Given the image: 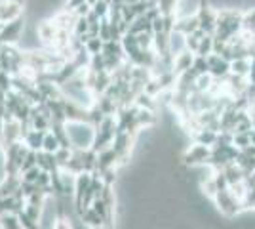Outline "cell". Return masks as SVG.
<instances>
[{"mask_svg":"<svg viewBox=\"0 0 255 229\" xmlns=\"http://www.w3.org/2000/svg\"><path fill=\"white\" fill-rule=\"evenodd\" d=\"M242 29H244L246 33H252V34H254V31H255V10L250 11V13H246V15H244V21H242Z\"/></svg>","mask_w":255,"mask_h":229,"instance_id":"cell-39","label":"cell"},{"mask_svg":"<svg viewBox=\"0 0 255 229\" xmlns=\"http://www.w3.org/2000/svg\"><path fill=\"white\" fill-rule=\"evenodd\" d=\"M248 82H250V84H255V61H252V71H250V75H248Z\"/></svg>","mask_w":255,"mask_h":229,"instance_id":"cell-50","label":"cell"},{"mask_svg":"<svg viewBox=\"0 0 255 229\" xmlns=\"http://www.w3.org/2000/svg\"><path fill=\"white\" fill-rule=\"evenodd\" d=\"M137 122H139V126H152V124L156 122L154 111L139 109V113H137Z\"/></svg>","mask_w":255,"mask_h":229,"instance_id":"cell-29","label":"cell"},{"mask_svg":"<svg viewBox=\"0 0 255 229\" xmlns=\"http://www.w3.org/2000/svg\"><path fill=\"white\" fill-rule=\"evenodd\" d=\"M103 46H105V40H101L99 36H92L86 42V50H88L90 55H97V54H103Z\"/></svg>","mask_w":255,"mask_h":229,"instance_id":"cell-26","label":"cell"},{"mask_svg":"<svg viewBox=\"0 0 255 229\" xmlns=\"http://www.w3.org/2000/svg\"><path fill=\"white\" fill-rule=\"evenodd\" d=\"M99 38H101V40H105V42H109V40H111V21H109V17L101 19V27H99Z\"/></svg>","mask_w":255,"mask_h":229,"instance_id":"cell-41","label":"cell"},{"mask_svg":"<svg viewBox=\"0 0 255 229\" xmlns=\"http://www.w3.org/2000/svg\"><path fill=\"white\" fill-rule=\"evenodd\" d=\"M86 2H88V4H90V6H94V4H96L97 0H86Z\"/></svg>","mask_w":255,"mask_h":229,"instance_id":"cell-53","label":"cell"},{"mask_svg":"<svg viewBox=\"0 0 255 229\" xmlns=\"http://www.w3.org/2000/svg\"><path fill=\"white\" fill-rule=\"evenodd\" d=\"M242 151H244L246 155H252V157H255V145L252 143V145H248V147H244Z\"/></svg>","mask_w":255,"mask_h":229,"instance_id":"cell-51","label":"cell"},{"mask_svg":"<svg viewBox=\"0 0 255 229\" xmlns=\"http://www.w3.org/2000/svg\"><path fill=\"white\" fill-rule=\"evenodd\" d=\"M17 218H19V222H21V228H23V229H40V226H38V222H34L32 218H29L25 210L17 214Z\"/></svg>","mask_w":255,"mask_h":229,"instance_id":"cell-36","label":"cell"},{"mask_svg":"<svg viewBox=\"0 0 255 229\" xmlns=\"http://www.w3.org/2000/svg\"><path fill=\"white\" fill-rule=\"evenodd\" d=\"M0 229H23L17 214H2L0 216Z\"/></svg>","mask_w":255,"mask_h":229,"instance_id":"cell-24","label":"cell"},{"mask_svg":"<svg viewBox=\"0 0 255 229\" xmlns=\"http://www.w3.org/2000/svg\"><path fill=\"white\" fill-rule=\"evenodd\" d=\"M198 29H200L198 15H187V17H183L179 21H175V29H173V31L189 36V34H192L194 31H198Z\"/></svg>","mask_w":255,"mask_h":229,"instance_id":"cell-13","label":"cell"},{"mask_svg":"<svg viewBox=\"0 0 255 229\" xmlns=\"http://www.w3.org/2000/svg\"><path fill=\"white\" fill-rule=\"evenodd\" d=\"M208 63H210V75L213 76V80H225L231 75V61H227L221 55H208Z\"/></svg>","mask_w":255,"mask_h":229,"instance_id":"cell-4","label":"cell"},{"mask_svg":"<svg viewBox=\"0 0 255 229\" xmlns=\"http://www.w3.org/2000/svg\"><path fill=\"white\" fill-rule=\"evenodd\" d=\"M94 229H113V228H109V226H101V228H94Z\"/></svg>","mask_w":255,"mask_h":229,"instance_id":"cell-54","label":"cell"},{"mask_svg":"<svg viewBox=\"0 0 255 229\" xmlns=\"http://www.w3.org/2000/svg\"><path fill=\"white\" fill-rule=\"evenodd\" d=\"M46 134H48V132L34 130V128H31V130H29V134L25 136L23 143H25V145H27L31 151H42V145H44V138H46Z\"/></svg>","mask_w":255,"mask_h":229,"instance_id":"cell-14","label":"cell"},{"mask_svg":"<svg viewBox=\"0 0 255 229\" xmlns=\"http://www.w3.org/2000/svg\"><path fill=\"white\" fill-rule=\"evenodd\" d=\"M250 138H252V143H254V145H255V130L250 132Z\"/></svg>","mask_w":255,"mask_h":229,"instance_id":"cell-52","label":"cell"},{"mask_svg":"<svg viewBox=\"0 0 255 229\" xmlns=\"http://www.w3.org/2000/svg\"><path fill=\"white\" fill-rule=\"evenodd\" d=\"M131 142H133V136L128 134V132H117L115 134L113 149L117 151L120 163H126L128 161V155H129V149H131Z\"/></svg>","mask_w":255,"mask_h":229,"instance_id":"cell-5","label":"cell"},{"mask_svg":"<svg viewBox=\"0 0 255 229\" xmlns=\"http://www.w3.org/2000/svg\"><path fill=\"white\" fill-rule=\"evenodd\" d=\"M213 199H215L217 207H219V210L223 212L225 216H236V214L244 208V205L233 195L231 189H221V191H217V193L213 195Z\"/></svg>","mask_w":255,"mask_h":229,"instance_id":"cell-2","label":"cell"},{"mask_svg":"<svg viewBox=\"0 0 255 229\" xmlns=\"http://www.w3.org/2000/svg\"><path fill=\"white\" fill-rule=\"evenodd\" d=\"M236 164L242 168V172L246 174V178H248V176H252L255 172V157L246 155L244 151L240 153V157L236 159Z\"/></svg>","mask_w":255,"mask_h":229,"instance_id":"cell-20","label":"cell"},{"mask_svg":"<svg viewBox=\"0 0 255 229\" xmlns=\"http://www.w3.org/2000/svg\"><path fill=\"white\" fill-rule=\"evenodd\" d=\"M36 159H38V166H40L42 170H46V172H57V170H59L55 153L36 151Z\"/></svg>","mask_w":255,"mask_h":229,"instance_id":"cell-15","label":"cell"},{"mask_svg":"<svg viewBox=\"0 0 255 229\" xmlns=\"http://www.w3.org/2000/svg\"><path fill=\"white\" fill-rule=\"evenodd\" d=\"M63 170H67V172H71V174H75V176L86 172L84 164L80 163V159H78V157H75V155H73V157H71V161L63 166Z\"/></svg>","mask_w":255,"mask_h":229,"instance_id":"cell-31","label":"cell"},{"mask_svg":"<svg viewBox=\"0 0 255 229\" xmlns=\"http://www.w3.org/2000/svg\"><path fill=\"white\" fill-rule=\"evenodd\" d=\"M78 216H80V220L84 222V224L88 226V228H92V229H94V228H101V226H105V220L101 218V216H99V214H97V212H96V210H94L92 207H88L86 210H82V212H80Z\"/></svg>","mask_w":255,"mask_h":229,"instance_id":"cell-18","label":"cell"},{"mask_svg":"<svg viewBox=\"0 0 255 229\" xmlns=\"http://www.w3.org/2000/svg\"><path fill=\"white\" fill-rule=\"evenodd\" d=\"M99 174H101V180H103V184L105 186H115V168H107V170H99Z\"/></svg>","mask_w":255,"mask_h":229,"instance_id":"cell-44","label":"cell"},{"mask_svg":"<svg viewBox=\"0 0 255 229\" xmlns=\"http://www.w3.org/2000/svg\"><path fill=\"white\" fill-rule=\"evenodd\" d=\"M21 142V124L17 120H8L4 122V136H2V143H4V149L11 145V143Z\"/></svg>","mask_w":255,"mask_h":229,"instance_id":"cell-9","label":"cell"},{"mask_svg":"<svg viewBox=\"0 0 255 229\" xmlns=\"http://www.w3.org/2000/svg\"><path fill=\"white\" fill-rule=\"evenodd\" d=\"M92 73H105L107 71V65H105V57L103 54H97V55H92V59H90V67H88Z\"/></svg>","mask_w":255,"mask_h":229,"instance_id":"cell-27","label":"cell"},{"mask_svg":"<svg viewBox=\"0 0 255 229\" xmlns=\"http://www.w3.org/2000/svg\"><path fill=\"white\" fill-rule=\"evenodd\" d=\"M234 145L240 147V149H244V147H248V145H252L250 134H234Z\"/></svg>","mask_w":255,"mask_h":229,"instance_id":"cell-43","label":"cell"},{"mask_svg":"<svg viewBox=\"0 0 255 229\" xmlns=\"http://www.w3.org/2000/svg\"><path fill=\"white\" fill-rule=\"evenodd\" d=\"M252 119H254V130H255V117H252Z\"/></svg>","mask_w":255,"mask_h":229,"instance_id":"cell-55","label":"cell"},{"mask_svg":"<svg viewBox=\"0 0 255 229\" xmlns=\"http://www.w3.org/2000/svg\"><path fill=\"white\" fill-rule=\"evenodd\" d=\"M55 34H57V27H55V23H50L46 21L42 23L40 27H38V36L42 38L44 42H52L55 40Z\"/></svg>","mask_w":255,"mask_h":229,"instance_id":"cell-22","label":"cell"},{"mask_svg":"<svg viewBox=\"0 0 255 229\" xmlns=\"http://www.w3.org/2000/svg\"><path fill=\"white\" fill-rule=\"evenodd\" d=\"M40 172H42V168H40V166H34V168H31V170H27L25 174H21V180L23 182H29V184H36Z\"/></svg>","mask_w":255,"mask_h":229,"instance_id":"cell-37","label":"cell"},{"mask_svg":"<svg viewBox=\"0 0 255 229\" xmlns=\"http://www.w3.org/2000/svg\"><path fill=\"white\" fill-rule=\"evenodd\" d=\"M217 134H219V132H213V130H210V128H200V130L196 132L194 140H196V143H200V145L213 147L215 142H217Z\"/></svg>","mask_w":255,"mask_h":229,"instance_id":"cell-19","label":"cell"},{"mask_svg":"<svg viewBox=\"0 0 255 229\" xmlns=\"http://www.w3.org/2000/svg\"><path fill=\"white\" fill-rule=\"evenodd\" d=\"M86 0H67V11H73L75 8H78L80 4H84Z\"/></svg>","mask_w":255,"mask_h":229,"instance_id":"cell-49","label":"cell"},{"mask_svg":"<svg viewBox=\"0 0 255 229\" xmlns=\"http://www.w3.org/2000/svg\"><path fill=\"white\" fill-rule=\"evenodd\" d=\"M118 163L117 151L111 147H105L103 151L97 153V168L96 170H107V168H115V164Z\"/></svg>","mask_w":255,"mask_h":229,"instance_id":"cell-11","label":"cell"},{"mask_svg":"<svg viewBox=\"0 0 255 229\" xmlns=\"http://www.w3.org/2000/svg\"><path fill=\"white\" fill-rule=\"evenodd\" d=\"M194 57H196V54L185 48L181 54L175 55V61H173V73L179 76V75H183L185 71H189V69L192 67V63H194Z\"/></svg>","mask_w":255,"mask_h":229,"instance_id":"cell-10","label":"cell"},{"mask_svg":"<svg viewBox=\"0 0 255 229\" xmlns=\"http://www.w3.org/2000/svg\"><path fill=\"white\" fill-rule=\"evenodd\" d=\"M135 36H137V44L143 48V50H150V46L154 44L152 34L150 33H139V34H135Z\"/></svg>","mask_w":255,"mask_h":229,"instance_id":"cell-42","label":"cell"},{"mask_svg":"<svg viewBox=\"0 0 255 229\" xmlns=\"http://www.w3.org/2000/svg\"><path fill=\"white\" fill-rule=\"evenodd\" d=\"M21 187V176H6L0 184V197H13V193Z\"/></svg>","mask_w":255,"mask_h":229,"instance_id":"cell-16","label":"cell"},{"mask_svg":"<svg viewBox=\"0 0 255 229\" xmlns=\"http://www.w3.org/2000/svg\"><path fill=\"white\" fill-rule=\"evenodd\" d=\"M250 71H252V59H236V61L231 63V73L233 75L246 76L248 78Z\"/></svg>","mask_w":255,"mask_h":229,"instance_id":"cell-21","label":"cell"},{"mask_svg":"<svg viewBox=\"0 0 255 229\" xmlns=\"http://www.w3.org/2000/svg\"><path fill=\"white\" fill-rule=\"evenodd\" d=\"M34 166H38L36 151H31V149H29V153H27V157H25V161H23V164H21V174H25L27 170H31Z\"/></svg>","mask_w":255,"mask_h":229,"instance_id":"cell-34","label":"cell"},{"mask_svg":"<svg viewBox=\"0 0 255 229\" xmlns=\"http://www.w3.org/2000/svg\"><path fill=\"white\" fill-rule=\"evenodd\" d=\"M204 36H206V33H204L202 29L194 31V33L189 34V36H185V46H187V50H191V52L196 54V52H198V46H200Z\"/></svg>","mask_w":255,"mask_h":229,"instance_id":"cell-23","label":"cell"},{"mask_svg":"<svg viewBox=\"0 0 255 229\" xmlns=\"http://www.w3.org/2000/svg\"><path fill=\"white\" fill-rule=\"evenodd\" d=\"M175 4H177V0H160L158 8H160V11H162V15L175 13Z\"/></svg>","mask_w":255,"mask_h":229,"instance_id":"cell-38","label":"cell"},{"mask_svg":"<svg viewBox=\"0 0 255 229\" xmlns=\"http://www.w3.org/2000/svg\"><path fill=\"white\" fill-rule=\"evenodd\" d=\"M25 212H27V216H29V218H32L34 222H40L42 207H34V205H27V207H25Z\"/></svg>","mask_w":255,"mask_h":229,"instance_id":"cell-45","label":"cell"},{"mask_svg":"<svg viewBox=\"0 0 255 229\" xmlns=\"http://www.w3.org/2000/svg\"><path fill=\"white\" fill-rule=\"evenodd\" d=\"M115 134H117V119H115V117H107V119L96 128L94 142H92V149L96 153H99V151H103L105 147H111V145H113V140H115Z\"/></svg>","mask_w":255,"mask_h":229,"instance_id":"cell-1","label":"cell"},{"mask_svg":"<svg viewBox=\"0 0 255 229\" xmlns=\"http://www.w3.org/2000/svg\"><path fill=\"white\" fill-rule=\"evenodd\" d=\"M133 105H137L139 109H149V111H154V101H152V96H149L147 92H143V94H139L137 99H135V103Z\"/></svg>","mask_w":255,"mask_h":229,"instance_id":"cell-32","label":"cell"},{"mask_svg":"<svg viewBox=\"0 0 255 229\" xmlns=\"http://www.w3.org/2000/svg\"><path fill=\"white\" fill-rule=\"evenodd\" d=\"M210 157H212V147L196 143L194 147H191V151L185 155V163L187 164H200V163L208 164Z\"/></svg>","mask_w":255,"mask_h":229,"instance_id":"cell-8","label":"cell"},{"mask_svg":"<svg viewBox=\"0 0 255 229\" xmlns=\"http://www.w3.org/2000/svg\"><path fill=\"white\" fill-rule=\"evenodd\" d=\"M196 15H198V21H200V29H202L206 34L213 36V34H215V29H217V13H215L206 2H202Z\"/></svg>","mask_w":255,"mask_h":229,"instance_id":"cell-3","label":"cell"},{"mask_svg":"<svg viewBox=\"0 0 255 229\" xmlns=\"http://www.w3.org/2000/svg\"><path fill=\"white\" fill-rule=\"evenodd\" d=\"M213 54V36H210V34H206L202 38V42H200V46H198V52H196V55H200V57H208V55Z\"/></svg>","mask_w":255,"mask_h":229,"instance_id":"cell-28","label":"cell"},{"mask_svg":"<svg viewBox=\"0 0 255 229\" xmlns=\"http://www.w3.org/2000/svg\"><path fill=\"white\" fill-rule=\"evenodd\" d=\"M71 157H73V149H63V147H59V149L55 151V159H57L59 168H63L65 164L71 161Z\"/></svg>","mask_w":255,"mask_h":229,"instance_id":"cell-35","label":"cell"},{"mask_svg":"<svg viewBox=\"0 0 255 229\" xmlns=\"http://www.w3.org/2000/svg\"><path fill=\"white\" fill-rule=\"evenodd\" d=\"M246 207L255 208V186L248 187V199H246Z\"/></svg>","mask_w":255,"mask_h":229,"instance_id":"cell-47","label":"cell"},{"mask_svg":"<svg viewBox=\"0 0 255 229\" xmlns=\"http://www.w3.org/2000/svg\"><path fill=\"white\" fill-rule=\"evenodd\" d=\"M21 17V4L19 2H4L0 4V23H8Z\"/></svg>","mask_w":255,"mask_h":229,"instance_id":"cell-12","label":"cell"},{"mask_svg":"<svg viewBox=\"0 0 255 229\" xmlns=\"http://www.w3.org/2000/svg\"><path fill=\"white\" fill-rule=\"evenodd\" d=\"M223 174L227 176V182H229V187L236 186V184H242L246 182V174L242 172V168L238 166L236 163L229 164L227 168H223Z\"/></svg>","mask_w":255,"mask_h":229,"instance_id":"cell-17","label":"cell"},{"mask_svg":"<svg viewBox=\"0 0 255 229\" xmlns=\"http://www.w3.org/2000/svg\"><path fill=\"white\" fill-rule=\"evenodd\" d=\"M0 88H2L4 92H10V90H13V76H11L10 73L0 71Z\"/></svg>","mask_w":255,"mask_h":229,"instance_id":"cell-40","label":"cell"},{"mask_svg":"<svg viewBox=\"0 0 255 229\" xmlns=\"http://www.w3.org/2000/svg\"><path fill=\"white\" fill-rule=\"evenodd\" d=\"M23 31V19L17 17L13 21L4 23L2 31H0V44H11L19 38V34Z\"/></svg>","mask_w":255,"mask_h":229,"instance_id":"cell-7","label":"cell"},{"mask_svg":"<svg viewBox=\"0 0 255 229\" xmlns=\"http://www.w3.org/2000/svg\"><path fill=\"white\" fill-rule=\"evenodd\" d=\"M191 69L198 76L210 75V63H208V57H200V55H196V57H194V63H192Z\"/></svg>","mask_w":255,"mask_h":229,"instance_id":"cell-25","label":"cell"},{"mask_svg":"<svg viewBox=\"0 0 255 229\" xmlns=\"http://www.w3.org/2000/svg\"><path fill=\"white\" fill-rule=\"evenodd\" d=\"M61 147V143L59 140L53 136L52 132H48L46 134V138H44V145H42V151H48V153H55L57 149Z\"/></svg>","mask_w":255,"mask_h":229,"instance_id":"cell-33","label":"cell"},{"mask_svg":"<svg viewBox=\"0 0 255 229\" xmlns=\"http://www.w3.org/2000/svg\"><path fill=\"white\" fill-rule=\"evenodd\" d=\"M75 15L76 17H88L90 15V11H92V6L88 4V2H84V4H80L78 8H75Z\"/></svg>","mask_w":255,"mask_h":229,"instance_id":"cell-46","label":"cell"},{"mask_svg":"<svg viewBox=\"0 0 255 229\" xmlns=\"http://www.w3.org/2000/svg\"><path fill=\"white\" fill-rule=\"evenodd\" d=\"M53 229H73L71 228V224L67 222V220H63V218H59L55 224H53Z\"/></svg>","mask_w":255,"mask_h":229,"instance_id":"cell-48","label":"cell"},{"mask_svg":"<svg viewBox=\"0 0 255 229\" xmlns=\"http://www.w3.org/2000/svg\"><path fill=\"white\" fill-rule=\"evenodd\" d=\"M92 11L96 13L99 19H105V17H109V11H111V4H109L107 0H97L96 4L92 6Z\"/></svg>","mask_w":255,"mask_h":229,"instance_id":"cell-30","label":"cell"},{"mask_svg":"<svg viewBox=\"0 0 255 229\" xmlns=\"http://www.w3.org/2000/svg\"><path fill=\"white\" fill-rule=\"evenodd\" d=\"M63 109H65V117L69 122H86L90 124V109H82L78 107L75 101H69V99L63 98Z\"/></svg>","mask_w":255,"mask_h":229,"instance_id":"cell-6","label":"cell"}]
</instances>
